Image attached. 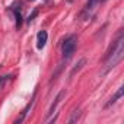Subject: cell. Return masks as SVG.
Returning <instances> with one entry per match:
<instances>
[{
    "label": "cell",
    "instance_id": "6da1fadb",
    "mask_svg": "<svg viewBox=\"0 0 124 124\" xmlns=\"http://www.w3.org/2000/svg\"><path fill=\"white\" fill-rule=\"evenodd\" d=\"M124 57V37L123 32H120L117 41L114 42V45L109 48L108 54H107V70H109L111 67H115Z\"/></svg>",
    "mask_w": 124,
    "mask_h": 124
},
{
    "label": "cell",
    "instance_id": "7a4b0ae2",
    "mask_svg": "<svg viewBox=\"0 0 124 124\" xmlns=\"http://www.w3.org/2000/svg\"><path fill=\"white\" fill-rule=\"evenodd\" d=\"M76 45H78V38L76 35H70L69 38H66V41L61 45V53H63V58H70L76 50Z\"/></svg>",
    "mask_w": 124,
    "mask_h": 124
},
{
    "label": "cell",
    "instance_id": "3957f363",
    "mask_svg": "<svg viewBox=\"0 0 124 124\" xmlns=\"http://www.w3.org/2000/svg\"><path fill=\"white\" fill-rule=\"evenodd\" d=\"M47 38H48L47 31H39V32H38V35H37V47H38V50H42V48L45 47Z\"/></svg>",
    "mask_w": 124,
    "mask_h": 124
},
{
    "label": "cell",
    "instance_id": "277c9868",
    "mask_svg": "<svg viewBox=\"0 0 124 124\" xmlns=\"http://www.w3.org/2000/svg\"><path fill=\"white\" fill-rule=\"evenodd\" d=\"M35 93H37V92H35ZM35 93H34V96H32V99H31V102H29V104L26 105V108H25V109L22 111V114H21V117H18V118H16V121H15V124H21V123H22V121L25 120V117L28 115V111H29V108H31V107L34 105V99H35Z\"/></svg>",
    "mask_w": 124,
    "mask_h": 124
},
{
    "label": "cell",
    "instance_id": "5b68a950",
    "mask_svg": "<svg viewBox=\"0 0 124 124\" xmlns=\"http://www.w3.org/2000/svg\"><path fill=\"white\" fill-rule=\"evenodd\" d=\"M123 93H124V86H120V89L117 91V93H115V95H114V96L108 101V102H107V105H105V107H109V105L115 104V102H117V99H120V98L123 96Z\"/></svg>",
    "mask_w": 124,
    "mask_h": 124
},
{
    "label": "cell",
    "instance_id": "8992f818",
    "mask_svg": "<svg viewBox=\"0 0 124 124\" xmlns=\"http://www.w3.org/2000/svg\"><path fill=\"white\" fill-rule=\"evenodd\" d=\"M63 95H64V91H61V92L55 96V99H54V102H53V105H51V108H50V111H48V115H53V114H54V109H55V107L58 105L60 99L63 98Z\"/></svg>",
    "mask_w": 124,
    "mask_h": 124
},
{
    "label": "cell",
    "instance_id": "52a82bcc",
    "mask_svg": "<svg viewBox=\"0 0 124 124\" xmlns=\"http://www.w3.org/2000/svg\"><path fill=\"white\" fill-rule=\"evenodd\" d=\"M85 63H86V60H85V58H80V60H79V63H78V64H76V66L73 67V70L70 72V76H73V75H75L76 72H79V70H80V69H82V67L85 66Z\"/></svg>",
    "mask_w": 124,
    "mask_h": 124
},
{
    "label": "cell",
    "instance_id": "ba28073f",
    "mask_svg": "<svg viewBox=\"0 0 124 124\" xmlns=\"http://www.w3.org/2000/svg\"><path fill=\"white\" fill-rule=\"evenodd\" d=\"M12 10L15 12V18H16V28L19 29L21 25H22V16H21V12L16 9V8H12Z\"/></svg>",
    "mask_w": 124,
    "mask_h": 124
},
{
    "label": "cell",
    "instance_id": "9c48e42d",
    "mask_svg": "<svg viewBox=\"0 0 124 124\" xmlns=\"http://www.w3.org/2000/svg\"><path fill=\"white\" fill-rule=\"evenodd\" d=\"M96 3H98V0H88V5H86V12L93 10V9H95V6H96Z\"/></svg>",
    "mask_w": 124,
    "mask_h": 124
},
{
    "label": "cell",
    "instance_id": "30bf717a",
    "mask_svg": "<svg viewBox=\"0 0 124 124\" xmlns=\"http://www.w3.org/2000/svg\"><path fill=\"white\" fill-rule=\"evenodd\" d=\"M79 117H80V111H79V109H76V111L73 112V115L70 117V120H69V123H70V124H72V123H76V121L79 120Z\"/></svg>",
    "mask_w": 124,
    "mask_h": 124
},
{
    "label": "cell",
    "instance_id": "8fae6325",
    "mask_svg": "<svg viewBox=\"0 0 124 124\" xmlns=\"http://www.w3.org/2000/svg\"><path fill=\"white\" fill-rule=\"evenodd\" d=\"M37 15H38V10L35 9V10H34V12H32V13L29 15V18H28V22H31V21H32V19H34V18H35Z\"/></svg>",
    "mask_w": 124,
    "mask_h": 124
},
{
    "label": "cell",
    "instance_id": "7c38bea8",
    "mask_svg": "<svg viewBox=\"0 0 124 124\" xmlns=\"http://www.w3.org/2000/svg\"><path fill=\"white\" fill-rule=\"evenodd\" d=\"M9 78H10V76H2V78H0V86H2V85H3L8 79H9Z\"/></svg>",
    "mask_w": 124,
    "mask_h": 124
},
{
    "label": "cell",
    "instance_id": "4fadbf2b",
    "mask_svg": "<svg viewBox=\"0 0 124 124\" xmlns=\"http://www.w3.org/2000/svg\"><path fill=\"white\" fill-rule=\"evenodd\" d=\"M98 2H105V0H98Z\"/></svg>",
    "mask_w": 124,
    "mask_h": 124
}]
</instances>
